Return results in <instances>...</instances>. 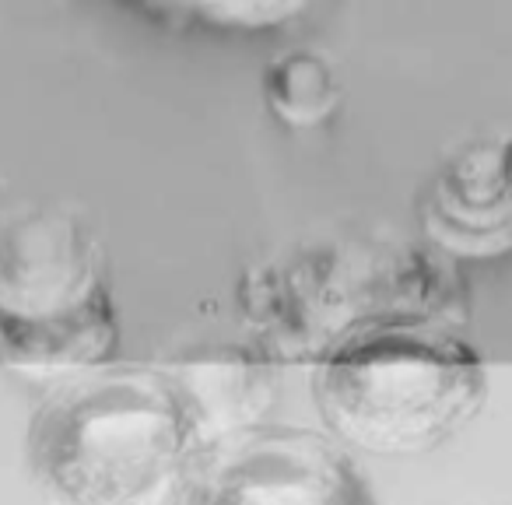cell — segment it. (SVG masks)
Returning <instances> with one entry per match:
<instances>
[{
  "label": "cell",
  "instance_id": "1",
  "mask_svg": "<svg viewBox=\"0 0 512 505\" xmlns=\"http://www.w3.org/2000/svg\"><path fill=\"white\" fill-rule=\"evenodd\" d=\"M204 442L162 365H106L53 386L25 428L46 505H176Z\"/></svg>",
  "mask_w": 512,
  "mask_h": 505
},
{
  "label": "cell",
  "instance_id": "2",
  "mask_svg": "<svg viewBox=\"0 0 512 505\" xmlns=\"http://www.w3.org/2000/svg\"><path fill=\"white\" fill-rule=\"evenodd\" d=\"M239 309L281 362L313 365L379 323L467 327L470 292L460 260L432 242H313L249 271Z\"/></svg>",
  "mask_w": 512,
  "mask_h": 505
},
{
  "label": "cell",
  "instance_id": "3",
  "mask_svg": "<svg viewBox=\"0 0 512 505\" xmlns=\"http://www.w3.org/2000/svg\"><path fill=\"white\" fill-rule=\"evenodd\" d=\"M491 372L463 327L379 323L337 341L313 362L323 428L351 453L425 456L484 411Z\"/></svg>",
  "mask_w": 512,
  "mask_h": 505
},
{
  "label": "cell",
  "instance_id": "4",
  "mask_svg": "<svg viewBox=\"0 0 512 505\" xmlns=\"http://www.w3.org/2000/svg\"><path fill=\"white\" fill-rule=\"evenodd\" d=\"M176 505H376L344 442L323 428L264 425L200 449Z\"/></svg>",
  "mask_w": 512,
  "mask_h": 505
},
{
  "label": "cell",
  "instance_id": "5",
  "mask_svg": "<svg viewBox=\"0 0 512 505\" xmlns=\"http://www.w3.org/2000/svg\"><path fill=\"white\" fill-rule=\"evenodd\" d=\"M106 295V253L74 211L29 207L0 221V316H67Z\"/></svg>",
  "mask_w": 512,
  "mask_h": 505
},
{
  "label": "cell",
  "instance_id": "6",
  "mask_svg": "<svg viewBox=\"0 0 512 505\" xmlns=\"http://www.w3.org/2000/svg\"><path fill=\"white\" fill-rule=\"evenodd\" d=\"M425 242L453 260H498L512 253V172L505 137L453 151L428 179L418 204Z\"/></svg>",
  "mask_w": 512,
  "mask_h": 505
},
{
  "label": "cell",
  "instance_id": "7",
  "mask_svg": "<svg viewBox=\"0 0 512 505\" xmlns=\"http://www.w3.org/2000/svg\"><path fill=\"white\" fill-rule=\"evenodd\" d=\"M281 358L260 337L200 344L162 365L204 446L264 425L281 390Z\"/></svg>",
  "mask_w": 512,
  "mask_h": 505
},
{
  "label": "cell",
  "instance_id": "8",
  "mask_svg": "<svg viewBox=\"0 0 512 505\" xmlns=\"http://www.w3.org/2000/svg\"><path fill=\"white\" fill-rule=\"evenodd\" d=\"M120 337L123 327L113 295L78 313L46 320L0 316V369L29 383L60 386L113 365Z\"/></svg>",
  "mask_w": 512,
  "mask_h": 505
},
{
  "label": "cell",
  "instance_id": "9",
  "mask_svg": "<svg viewBox=\"0 0 512 505\" xmlns=\"http://www.w3.org/2000/svg\"><path fill=\"white\" fill-rule=\"evenodd\" d=\"M260 92L274 120L292 130L323 127L344 99L337 67L309 46H295L274 57L260 78Z\"/></svg>",
  "mask_w": 512,
  "mask_h": 505
},
{
  "label": "cell",
  "instance_id": "10",
  "mask_svg": "<svg viewBox=\"0 0 512 505\" xmlns=\"http://www.w3.org/2000/svg\"><path fill=\"white\" fill-rule=\"evenodd\" d=\"M169 22H190L221 32H264L306 15L320 0H134Z\"/></svg>",
  "mask_w": 512,
  "mask_h": 505
},
{
  "label": "cell",
  "instance_id": "11",
  "mask_svg": "<svg viewBox=\"0 0 512 505\" xmlns=\"http://www.w3.org/2000/svg\"><path fill=\"white\" fill-rule=\"evenodd\" d=\"M505 162H509V172H512V137H505Z\"/></svg>",
  "mask_w": 512,
  "mask_h": 505
}]
</instances>
